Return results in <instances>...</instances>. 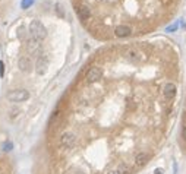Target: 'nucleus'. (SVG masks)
<instances>
[{"instance_id":"obj_2","label":"nucleus","mask_w":186,"mask_h":174,"mask_svg":"<svg viewBox=\"0 0 186 174\" xmlns=\"http://www.w3.org/2000/svg\"><path fill=\"white\" fill-rule=\"evenodd\" d=\"M101 78H103V69L98 67V66L89 67V69L86 70V73H85V80H86V83H95V82H98Z\"/></svg>"},{"instance_id":"obj_13","label":"nucleus","mask_w":186,"mask_h":174,"mask_svg":"<svg viewBox=\"0 0 186 174\" xmlns=\"http://www.w3.org/2000/svg\"><path fill=\"white\" fill-rule=\"evenodd\" d=\"M107 174H120V173H119V170H112V171H109Z\"/></svg>"},{"instance_id":"obj_12","label":"nucleus","mask_w":186,"mask_h":174,"mask_svg":"<svg viewBox=\"0 0 186 174\" xmlns=\"http://www.w3.org/2000/svg\"><path fill=\"white\" fill-rule=\"evenodd\" d=\"M3 75H5V63L0 61V76H3Z\"/></svg>"},{"instance_id":"obj_7","label":"nucleus","mask_w":186,"mask_h":174,"mask_svg":"<svg viewBox=\"0 0 186 174\" xmlns=\"http://www.w3.org/2000/svg\"><path fill=\"white\" fill-rule=\"evenodd\" d=\"M18 66H19V69L22 72H28L31 69V61H29L28 57H21L19 61H18Z\"/></svg>"},{"instance_id":"obj_8","label":"nucleus","mask_w":186,"mask_h":174,"mask_svg":"<svg viewBox=\"0 0 186 174\" xmlns=\"http://www.w3.org/2000/svg\"><path fill=\"white\" fill-rule=\"evenodd\" d=\"M117 170H119L120 174H131V167H128L126 164H120Z\"/></svg>"},{"instance_id":"obj_14","label":"nucleus","mask_w":186,"mask_h":174,"mask_svg":"<svg viewBox=\"0 0 186 174\" xmlns=\"http://www.w3.org/2000/svg\"><path fill=\"white\" fill-rule=\"evenodd\" d=\"M154 174H163V170H161V168H157V170L154 171Z\"/></svg>"},{"instance_id":"obj_10","label":"nucleus","mask_w":186,"mask_h":174,"mask_svg":"<svg viewBox=\"0 0 186 174\" xmlns=\"http://www.w3.org/2000/svg\"><path fill=\"white\" fill-rule=\"evenodd\" d=\"M34 3V0H22V9H27V8H29L31 5Z\"/></svg>"},{"instance_id":"obj_4","label":"nucleus","mask_w":186,"mask_h":174,"mask_svg":"<svg viewBox=\"0 0 186 174\" xmlns=\"http://www.w3.org/2000/svg\"><path fill=\"white\" fill-rule=\"evenodd\" d=\"M76 143V136L72 132H65L60 136V146L63 149H72Z\"/></svg>"},{"instance_id":"obj_6","label":"nucleus","mask_w":186,"mask_h":174,"mask_svg":"<svg viewBox=\"0 0 186 174\" xmlns=\"http://www.w3.org/2000/svg\"><path fill=\"white\" fill-rule=\"evenodd\" d=\"M148 161H150V154H147V152H138V154L135 155V164H136L138 167L145 165Z\"/></svg>"},{"instance_id":"obj_5","label":"nucleus","mask_w":186,"mask_h":174,"mask_svg":"<svg viewBox=\"0 0 186 174\" xmlns=\"http://www.w3.org/2000/svg\"><path fill=\"white\" fill-rule=\"evenodd\" d=\"M47 67H48V59H47V56L46 54H41L40 57H38V60H37V64H35V72H37V75H44L46 72H47Z\"/></svg>"},{"instance_id":"obj_1","label":"nucleus","mask_w":186,"mask_h":174,"mask_svg":"<svg viewBox=\"0 0 186 174\" xmlns=\"http://www.w3.org/2000/svg\"><path fill=\"white\" fill-rule=\"evenodd\" d=\"M29 34H31V38L37 43L43 41L47 35V31H46V27L40 22V21H32L31 25H29Z\"/></svg>"},{"instance_id":"obj_9","label":"nucleus","mask_w":186,"mask_h":174,"mask_svg":"<svg viewBox=\"0 0 186 174\" xmlns=\"http://www.w3.org/2000/svg\"><path fill=\"white\" fill-rule=\"evenodd\" d=\"M19 114H21V110H19V108H13V110H11V116H9V117H11L12 120H15Z\"/></svg>"},{"instance_id":"obj_3","label":"nucleus","mask_w":186,"mask_h":174,"mask_svg":"<svg viewBox=\"0 0 186 174\" xmlns=\"http://www.w3.org/2000/svg\"><path fill=\"white\" fill-rule=\"evenodd\" d=\"M6 98L12 103H22L29 98V92L27 89H13L6 95Z\"/></svg>"},{"instance_id":"obj_11","label":"nucleus","mask_w":186,"mask_h":174,"mask_svg":"<svg viewBox=\"0 0 186 174\" xmlns=\"http://www.w3.org/2000/svg\"><path fill=\"white\" fill-rule=\"evenodd\" d=\"M12 149V142H6L3 145V151H11Z\"/></svg>"}]
</instances>
